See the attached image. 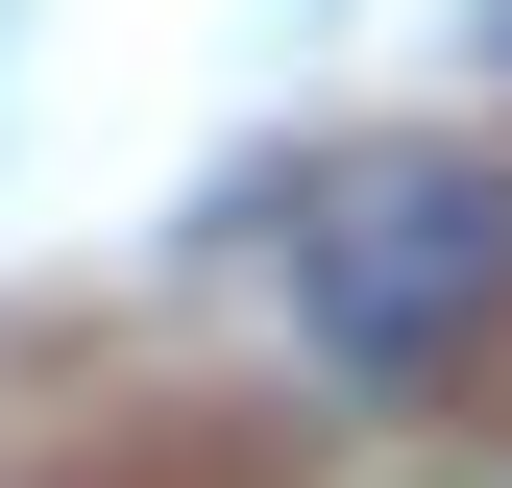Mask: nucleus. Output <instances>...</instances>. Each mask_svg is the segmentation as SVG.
Segmentation results:
<instances>
[{
	"label": "nucleus",
	"mask_w": 512,
	"mask_h": 488,
	"mask_svg": "<svg viewBox=\"0 0 512 488\" xmlns=\"http://www.w3.org/2000/svg\"><path fill=\"white\" fill-rule=\"evenodd\" d=\"M293 318H317L342 391L464 366V342L512 318V171H488V147H391V171H342L317 244H293Z\"/></svg>",
	"instance_id": "obj_1"
}]
</instances>
